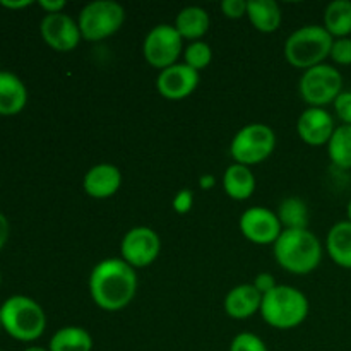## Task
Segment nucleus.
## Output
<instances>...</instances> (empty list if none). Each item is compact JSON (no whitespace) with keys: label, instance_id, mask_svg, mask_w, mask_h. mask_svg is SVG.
<instances>
[{"label":"nucleus","instance_id":"21","mask_svg":"<svg viewBox=\"0 0 351 351\" xmlns=\"http://www.w3.org/2000/svg\"><path fill=\"white\" fill-rule=\"evenodd\" d=\"M247 17L250 24L259 33L269 34L280 29L283 14L274 0H249L247 2Z\"/></svg>","mask_w":351,"mask_h":351},{"label":"nucleus","instance_id":"18","mask_svg":"<svg viewBox=\"0 0 351 351\" xmlns=\"http://www.w3.org/2000/svg\"><path fill=\"white\" fill-rule=\"evenodd\" d=\"M328 256L336 266L351 269V223L348 219L335 223L326 237Z\"/></svg>","mask_w":351,"mask_h":351},{"label":"nucleus","instance_id":"37","mask_svg":"<svg viewBox=\"0 0 351 351\" xmlns=\"http://www.w3.org/2000/svg\"><path fill=\"white\" fill-rule=\"evenodd\" d=\"M23 351H48V348H43V346H29V348H26Z\"/></svg>","mask_w":351,"mask_h":351},{"label":"nucleus","instance_id":"3","mask_svg":"<svg viewBox=\"0 0 351 351\" xmlns=\"http://www.w3.org/2000/svg\"><path fill=\"white\" fill-rule=\"evenodd\" d=\"M311 304L304 291L290 285H278L263 297L261 315L264 322L278 331H290L305 322Z\"/></svg>","mask_w":351,"mask_h":351},{"label":"nucleus","instance_id":"22","mask_svg":"<svg viewBox=\"0 0 351 351\" xmlns=\"http://www.w3.org/2000/svg\"><path fill=\"white\" fill-rule=\"evenodd\" d=\"M93 336L81 326L60 328L48 343V351H93Z\"/></svg>","mask_w":351,"mask_h":351},{"label":"nucleus","instance_id":"15","mask_svg":"<svg viewBox=\"0 0 351 351\" xmlns=\"http://www.w3.org/2000/svg\"><path fill=\"white\" fill-rule=\"evenodd\" d=\"M122 171L112 163H98L86 171L82 189L93 199H110L122 187Z\"/></svg>","mask_w":351,"mask_h":351},{"label":"nucleus","instance_id":"36","mask_svg":"<svg viewBox=\"0 0 351 351\" xmlns=\"http://www.w3.org/2000/svg\"><path fill=\"white\" fill-rule=\"evenodd\" d=\"M31 0H0V5L7 7V9H24V7L31 5Z\"/></svg>","mask_w":351,"mask_h":351},{"label":"nucleus","instance_id":"7","mask_svg":"<svg viewBox=\"0 0 351 351\" xmlns=\"http://www.w3.org/2000/svg\"><path fill=\"white\" fill-rule=\"evenodd\" d=\"M276 149V134L266 123H249L233 136L230 156L243 167H254L266 161Z\"/></svg>","mask_w":351,"mask_h":351},{"label":"nucleus","instance_id":"27","mask_svg":"<svg viewBox=\"0 0 351 351\" xmlns=\"http://www.w3.org/2000/svg\"><path fill=\"white\" fill-rule=\"evenodd\" d=\"M230 351H267V346L254 332H240L230 343Z\"/></svg>","mask_w":351,"mask_h":351},{"label":"nucleus","instance_id":"25","mask_svg":"<svg viewBox=\"0 0 351 351\" xmlns=\"http://www.w3.org/2000/svg\"><path fill=\"white\" fill-rule=\"evenodd\" d=\"M283 230H307L308 228V208L305 201L298 197H287L281 201L276 211Z\"/></svg>","mask_w":351,"mask_h":351},{"label":"nucleus","instance_id":"16","mask_svg":"<svg viewBox=\"0 0 351 351\" xmlns=\"http://www.w3.org/2000/svg\"><path fill=\"white\" fill-rule=\"evenodd\" d=\"M263 305V293L254 287L252 283L237 285L226 293L223 307L228 317L235 321H245L254 317L257 312H261Z\"/></svg>","mask_w":351,"mask_h":351},{"label":"nucleus","instance_id":"26","mask_svg":"<svg viewBox=\"0 0 351 351\" xmlns=\"http://www.w3.org/2000/svg\"><path fill=\"white\" fill-rule=\"evenodd\" d=\"M213 50L206 41H192L184 50V64L192 67L194 71L201 72L211 64Z\"/></svg>","mask_w":351,"mask_h":351},{"label":"nucleus","instance_id":"12","mask_svg":"<svg viewBox=\"0 0 351 351\" xmlns=\"http://www.w3.org/2000/svg\"><path fill=\"white\" fill-rule=\"evenodd\" d=\"M40 34L55 51H72L79 47L82 36L77 21L67 14H45L40 23Z\"/></svg>","mask_w":351,"mask_h":351},{"label":"nucleus","instance_id":"24","mask_svg":"<svg viewBox=\"0 0 351 351\" xmlns=\"http://www.w3.org/2000/svg\"><path fill=\"white\" fill-rule=\"evenodd\" d=\"M328 156L339 170H351V125H338L328 143Z\"/></svg>","mask_w":351,"mask_h":351},{"label":"nucleus","instance_id":"6","mask_svg":"<svg viewBox=\"0 0 351 351\" xmlns=\"http://www.w3.org/2000/svg\"><path fill=\"white\" fill-rule=\"evenodd\" d=\"M125 23V9L115 0H95L81 9L77 26L84 41L96 43L119 33Z\"/></svg>","mask_w":351,"mask_h":351},{"label":"nucleus","instance_id":"35","mask_svg":"<svg viewBox=\"0 0 351 351\" xmlns=\"http://www.w3.org/2000/svg\"><path fill=\"white\" fill-rule=\"evenodd\" d=\"M199 187L202 191H211V189L216 187V177L211 173H204L199 177Z\"/></svg>","mask_w":351,"mask_h":351},{"label":"nucleus","instance_id":"28","mask_svg":"<svg viewBox=\"0 0 351 351\" xmlns=\"http://www.w3.org/2000/svg\"><path fill=\"white\" fill-rule=\"evenodd\" d=\"M329 57L338 65H351V38H338L332 41Z\"/></svg>","mask_w":351,"mask_h":351},{"label":"nucleus","instance_id":"30","mask_svg":"<svg viewBox=\"0 0 351 351\" xmlns=\"http://www.w3.org/2000/svg\"><path fill=\"white\" fill-rule=\"evenodd\" d=\"M192 206H194V194H192L191 189L178 191L173 197V202H171V208L177 215H187V213H191Z\"/></svg>","mask_w":351,"mask_h":351},{"label":"nucleus","instance_id":"1","mask_svg":"<svg viewBox=\"0 0 351 351\" xmlns=\"http://www.w3.org/2000/svg\"><path fill=\"white\" fill-rule=\"evenodd\" d=\"M139 280L134 267L120 257L103 259L93 267L88 288L91 300L105 312L123 311L136 298Z\"/></svg>","mask_w":351,"mask_h":351},{"label":"nucleus","instance_id":"19","mask_svg":"<svg viewBox=\"0 0 351 351\" xmlns=\"http://www.w3.org/2000/svg\"><path fill=\"white\" fill-rule=\"evenodd\" d=\"M256 177L243 165L233 163L223 173V191L233 201H247L256 192Z\"/></svg>","mask_w":351,"mask_h":351},{"label":"nucleus","instance_id":"10","mask_svg":"<svg viewBox=\"0 0 351 351\" xmlns=\"http://www.w3.org/2000/svg\"><path fill=\"white\" fill-rule=\"evenodd\" d=\"M161 239L149 226H134L120 242V259L134 269H144L160 257Z\"/></svg>","mask_w":351,"mask_h":351},{"label":"nucleus","instance_id":"31","mask_svg":"<svg viewBox=\"0 0 351 351\" xmlns=\"http://www.w3.org/2000/svg\"><path fill=\"white\" fill-rule=\"evenodd\" d=\"M221 12L228 19H242L243 16H247V2L245 0H223Z\"/></svg>","mask_w":351,"mask_h":351},{"label":"nucleus","instance_id":"38","mask_svg":"<svg viewBox=\"0 0 351 351\" xmlns=\"http://www.w3.org/2000/svg\"><path fill=\"white\" fill-rule=\"evenodd\" d=\"M346 216H348V221L351 223V199L348 201V206H346Z\"/></svg>","mask_w":351,"mask_h":351},{"label":"nucleus","instance_id":"23","mask_svg":"<svg viewBox=\"0 0 351 351\" xmlns=\"http://www.w3.org/2000/svg\"><path fill=\"white\" fill-rule=\"evenodd\" d=\"M329 34L335 40L350 38L351 34V2L350 0H335L324 10V24Z\"/></svg>","mask_w":351,"mask_h":351},{"label":"nucleus","instance_id":"33","mask_svg":"<svg viewBox=\"0 0 351 351\" xmlns=\"http://www.w3.org/2000/svg\"><path fill=\"white\" fill-rule=\"evenodd\" d=\"M38 5L47 14H60L67 7V2L65 0H40Z\"/></svg>","mask_w":351,"mask_h":351},{"label":"nucleus","instance_id":"29","mask_svg":"<svg viewBox=\"0 0 351 351\" xmlns=\"http://www.w3.org/2000/svg\"><path fill=\"white\" fill-rule=\"evenodd\" d=\"M332 106L343 125H351V91H343L332 103Z\"/></svg>","mask_w":351,"mask_h":351},{"label":"nucleus","instance_id":"5","mask_svg":"<svg viewBox=\"0 0 351 351\" xmlns=\"http://www.w3.org/2000/svg\"><path fill=\"white\" fill-rule=\"evenodd\" d=\"M332 41L335 38L322 24H307L288 36L283 48L285 58L291 67L308 71L315 65L324 64L326 58L331 55Z\"/></svg>","mask_w":351,"mask_h":351},{"label":"nucleus","instance_id":"14","mask_svg":"<svg viewBox=\"0 0 351 351\" xmlns=\"http://www.w3.org/2000/svg\"><path fill=\"white\" fill-rule=\"evenodd\" d=\"M335 117L326 108H312L300 113L297 120V134L305 144L312 147L328 146L329 139L336 130Z\"/></svg>","mask_w":351,"mask_h":351},{"label":"nucleus","instance_id":"4","mask_svg":"<svg viewBox=\"0 0 351 351\" xmlns=\"http://www.w3.org/2000/svg\"><path fill=\"white\" fill-rule=\"evenodd\" d=\"M2 329L23 343L36 341L47 329V314L43 307L26 295H12L0 307Z\"/></svg>","mask_w":351,"mask_h":351},{"label":"nucleus","instance_id":"41","mask_svg":"<svg viewBox=\"0 0 351 351\" xmlns=\"http://www.w3.org/2000/svg\"><path fill=\"white\" fill-rule=\"evenodd\" d=\"M0 351H2V350H0Z\"/></svg>","mask_w":351,"mask_h":351},{"label":"nucleus","instance_id":"40","mask_svg":"<svg viewBox=\"0 0 351 351\" xmlns=\"http://www.w3.org/2000/svg\"><path fill=\"white\" fill-rule=\"evenodd\" d=\"M0 329H2V321H0Z\"/></svg>","mask_w":351,"mask_h":351},{"label":"nucleus","instance_id":"13","mask_svg":"<svg viewBox=\"0 0 351 351\" xmlns=\"http://www.w3.org/2000/svg\"><path fill=\"white\" fill-rule=\"evenodd\" d=\"M201 74L184 62L171 65L158 74L156 89L160 96L170 101H182L197 89Z\"/></svg>","mask_w":351,"mask_h":351},{"label":"nucleus","instance_id":"11","mask_svg":"<svg viewBox=\"0 0 351 351\" xmlns=\"http://www.w3.org/2000/svg\"><path fill=\"white\" fill-rule=\"evenodd\" d=\"M239 228L243 239L256 245H274L283 233L280 218L264 206L245 209L239 219Z\"/></svg>","mask_w":351,"mask_h":351},{"label":"nucleus","instance_id":"9","mask_svg":"<svg viewBox=\"0 0 351 351\" xmlns=\"http://www.w3.org/2000/svg\"><path fill=\"white\" fill-rule=\"evenodd\" d=\"M143 55L151 67L161 72L178 64V57L184 55V40L173 24H158L144 38Z\"/></svg>","mask_w":351,"mask_h":351},{"label":"nucleus","instance_id":"39","mask_svg":"<svg viewBox=\"0 0 351 351\" xmlns=\"http://www.w3.org/2000/svg\"><path fill=\"white\" fill-rule=\"evenodd\" d=\"M0 283H2V274H0Z\"/></svg>","mask_w":351,"mask_h":351},{"label":"nucleus","instance_id":"17","mask_svg":"<svg viewBox=\"0 0 351 351\" xmlns=\"http://www.w3.org/2000/svg\"><path fill=\"white\" fill-rule=\"evenodd\" d=\"M27 103L26 84L19 75L0 71V115L12 117L24 110Z\"/></svg>","mask_w":351,"mask_h":351},{"label":"nucleus","instance_id":"34","mask_svg":"<svg viewBox=\"0 0 351 351\" xmlns=\"http://www.w3.org/2000/svg\"><path fill=\"white\" fill-rule=\"evenodd\" d=\"M10 235V225H9V219L5 218V215L0 213V250L5 247L7 240H9Z\"/></svg>","mask_w":351,"mask_h":351},{"label":"nucleus","instance_id":"20","mask_svg":"<svg viewBox=\"0 0 351 351\" xmlns=\"http://www.w3.org/2000/svg\"><path fill=\"white\" fill-rule=\"evenodd\" d=\"M173 26L182 36V40H189L192 43V41H201V38L208 33L211 19L202 7L189 5L177 14Z\"/></svg>","mask_w":351,"mask_h":351},{"label":"nucleus","instance_id":"2","mask_svg":"<svg viewBox=\"0 0 351 351\" xmlns=\"http://www.w3.org/2000/svg\"><path fill=\"white\" fill-rule=\"evenodd\" d=\"M278 266L287 273L305 276L321 266L322 243L311 230H283L273 245Z\"/></svg>","mask_w":351,"mask_h":351},{"label":"nucleus","instance_id":"8","mask_svg":"<svg viewBox=\"0 0 351 351\" xmlns=\"http://www.w3.org/2000/svg\"><path fill=\"white\" fill-rule=\"evenodd\" d=\"M298 91L302 99L312 108H326L332 105L343 93V75L335 65L321 64L304 71Z\"/></svg>","mask_w":351,"mask_h":351},{"label":"nucleus","instance_id":"32","mask_svg":"<svg viewBox=\"0 0 351 351\" xmlns=\"http://www.w3.org/2000/svg\"><path fill=\"white\" fill-rule=\"evenodd\" d=\"M252 285L257 288V290L261 291V293H263V297H264V295H266V293H269L271 290H274V288L278 287L276 280H274L273 274H269V273H261V274H257L256 280H254Z\"/></svg>","mask_w":351,"mask_h":351}]
</instances>
